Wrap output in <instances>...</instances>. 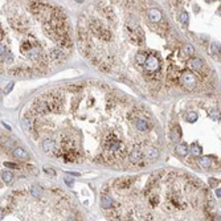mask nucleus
<instances>
[{"label":"nucleus","mask_w":221,"mask_h":221,"mask_svg":"<svg viewBox=\"0 0 221 221\" xmlns=\"http://www.w3.org/2000/svg\"><path fill=\"white\" fill-rule=\"evenodd\" d=\"M65 181L68 183V185H72V184H73V180H70V179H66V178H65Z\"/></svg>","instance_id":"a878e982"},{"label":"nucleus","mask_w":221,"mask_h":221,"mask_svg":"<svg viewBox=\"0 0 221 221\" xmlns=\"http://www.w3.org/2000/svg\"><path fill=\"white\" fill-rule=\"evenodd\" d=\"M159 68H160V58L157 56L150 54L146 64H144V70L148 73H156L159 70Z\"/></svg>","instance_id":"f03ea898"},{"label":"nucleus","mask_w":221,"mask_h":221,"mask_svg":"<svg viewBox=\"0 0 221 221\" xmlns=\"http://www.w3.org/2000/svg\"><path fill=\"white\" fill-rule=\"evenodd\" d=\"M12 87H14V84H12V82H11V84H8L7 85V87H5V89H4V91H3V94H4V96H7V94L12 90Z\"/></svg>","instance_id":"aec40b11"},{"label":"nucleus","mask_w":221,"mask_h":221,"mask_svg":"<svg viewBox=\"0 0 221 221\" xmlns=\"http://www.w3.org/2000/svg\"><path fill=\"white\" fill-rule=\"evenodd\" d=\"M185 119L188 122H196L197 121V114H196V113H193V111H189V113H187Z\"/></svg>","instance_id":"dca6fc26"},{"label":"nucleus","mask_w":221,"mask_h":221,"mask_svg":"<svg viewBox=\"0 0 221 221\" xmlns=\"http://www.w3.org/2000/svg\"><path fill=\"white\" fill-rule=\"evenodd\" d=\"M179 80H180V84L184 87H187V89H195V87H196L197 75L191 70H183Z\"/></svg>","instance_id":"f257e3e1"},{"label":"nucleus","mask_w":221,"mask_h":221,"mask_svg":"<svg viewBox=\"0 0 221 221\" xmlns=\"http://www.w3.org/2000/svg\"><path fill=\"white\" fill-rule=\"evenodd\" d=\"M183 53H184L185 56H193V53H195L193 45H189V44L184 45V47H183Z\"/></svg>","instance_id":"4468645a"},{"label":"nucleus","mask_w":221,"mask_h":221,"mask_svg":"<svg viewBox=\"0 0 221 221\" xmlns=\"http://www.w3.org/2000/svg\"><path fill=\"white\" fill-rule=\"evenodd\" d=\"M148 17H150V20L151 23H160L162 21V12L157 9V8H151L148 11Z\"/></svg>","instance_id":"39448f33"},{"label":"nucleus","mask_w":221,"mask_h":221,"mask_svg":"<svg viewBox=\"0 0 221 221\" xmlns=\"http://www.w3.org/2000/svg\"><path fill=\"white\" fill-rule=\"evenodd\" d=\"M188 66H189V69H192V70H201L203 66H204V61L201 60V58L195 57L192 60H189Z\"/></svg>","instance_id":"423d86ee"},{"label":"nucleus","mask_w":221,"mask_h":221,"mask_svg":"<svg viewBox=\"0 0 221 221\" xmlns=\"http://www.w3.org/2000/svg\"><path fill=\"white\" fill-rule=\"evenodd\" d=\"M44 171H45L48 175H54V171H53V169H50V168H45Z\"/></svg>","instance_id":"4be33fe9"},{"label":"nucleus","mask_w":221,"mask_h":221,"mask_svg":"<svg viewBox=\"0 0 221 221\" xmlns=\"http://www.w3.org/2000/svg\"><path fill=\"white\" fill-rule=\"evenodd\" d=\"M211 52H212V54H218V52H220V47H218V44H212L211 45Z\"/></svg>","instance_id":"6ab92c4d"},{"label":"nucleus","mask_w":221,"mask_h":221,"mask_svg":"<svg viewBox=\"0 0 221 221\" xmlns=\"http://www.w3.org/2000/svg\"><path fill=\"white\" fill-rule=\"evenodd\" d=\"M209 183H211L212 187H217V184H218V181L214 180V179H209Z\"/></svg>","instance_id":"412c9836"},{"label":"nucleus","mask_w":221,"mask_h":221,"mask_svg":"<svg viewBox=\"0 0 221 221\" xmlns=\"http://www.w3.org/2000/svg\"><path fill=\"white\" fill-rule=\"evenodd\" d=\"M134 126H135V130H138L139 132H142V134L150 131V122L147 121L146 118L136 117V119L134 121Z\"/></svg>","instance_id":"7ed1b4c3"},{"label":"nucleus","mask_w":221,"mask_h":221,"mask_svg":"<svg viewBox=\"0 0 221 221\" xmlns=\"http://www.w3.org/2000/svg\"><path fill=\"white\" fill-rule=\"evenodd\" d=\"M216 196H217V197H221V188L216 189Z\"/></svg>","instance_id":"b1692460"},{"label":"nucleus","mask_w":221,"mask_h":221,"mask_svg":"<svg viewBox=\"0 0 221 221\" xmlns=\"http://www.w3.org/2000/svg\"><path fill=\"white\" fill-rule=\"evenodd\" d=\"M14 155H15V157H17V159H20V160H28L29 159L28 152L21 147L14 148Z\"/></svg>","instance_id":"6e6552de"},{"label":"nucleus","mask_w":221,"mask_h":221,"mask_svg":"<svg viewBox=\"0 0 221 221\" xmlns=\"http://www.w3.org/2000/svg\"><path fill=\"white\" fill-rule=\"evenodd\" d=\"M179 19H180V21L183 23V24H188V21H189V19H188V14L187 12H180V15H179Z\"/></svg>","instance_id":"a211bd4d"},{"label":"nucleus","mask_w":221,"mask_h":221,"mask_svg":"<svg viewBox=\"0 0 221 221\" xmlns=\"http://www.w3.org/2000/svg\"><path fill=\"white\" fill-rule=\"evenodd\" d=\"M66 221H77V220H75V217H74V216H69V217L66 218Z\"/></svg>","instance_id":"393cba45"},{"label":"nucleus","mask_w":221,"mask_h":221,"mask_svg":"<svg viewBox=\"0 0 221 221\" xmlns=\"http://www.w3.org/2000/svg\"><path fill=\"white\" fill-rule=\"evenodd\" d=\"M201 151H203V148H201L199 144L195 142L193 144H191V147H189V152H191L193 156H197V155H200L201 154Z\"/></svg>","instance_id":"9b49d317"},{"label":"nucleus","mask_w":221,"mask_h":221,"mask_svg":"<svg viewBox=\"0 0 221 221\" xmlns=\"http://www.w3.org/2000/svg\"><path fill=\"white\" fill-rule=\"evenodd\" d=\"M188 151H189V148H188V146L185 143L178 144V146H176V152H178L179 155H181V156H185L188 154Z\"/></svg>","instance_id":"9d476101"},{"label":"nucleus","mask_w":221,"mask_h":221,"mask_svg":"<svg viewBox=\"0 0 221 221\" xmlns=\"http://www.w3.org/2000/svg\"><path fill=\"white\" fill-rule=\"evenodd\" d=\"M2 179L4 180V183H11L14 180V174L11 171H3L2 172Z\"/></svg>","instance_id":"ddd939ff"},{"label":"nucleus","mask_w":221,"mask_h":221,"mask_svg":"<svg viewBox=\"0 0 221 221\" xmlns=\"http://www.w3.org/2000/svg\"><path fill=\"white\" fill-rule=\"evenodd\" d=\"M101 207L103 208V209H111V208H114V200H113L111 196L109 195H102L101 196Z\"/></svg>","instance_id":"20e7f679"},{"label":"nucleus","mask_w":221,"mask_h":221,"mask_svg":"<svg viewBox=\"0 0 221 221\" xmlns=\"http://www.w3.org/2000/svg\"><path fill=\"white\" fill-rule=\"evenodd\" d=\"M209 117H211L212 119H218V118L221 117V114H220V111H218L217 109H211V110H209Z\"/></svg>","instance_id":"f3484780"},{"label":"nucleus","mask_w":221,"mask_h":221,"mask_svg":"<svg viewBox=\"0 0 221 221\" xmlns=\"http://www.w3.org/2000/svg\"><path fill=\"white\" fill-rule=\"evenodd\" d=\"M197 163H199V166L200 167H203V168H209L212 164H213V159L211 156H201L197 159Z\"/></svg>","instance_id":"1a4fd4ad"},{"label":"nucleus","mask_w":221,"mask_h":221,"mask_svg":"<svg viewBox=\"0 0 221 221\" xmlns=\"http://www.w3.org/2000/svg\"><path fill=\"white\" fill-rule=\"evenodd\" d=\"M180 138H181L180 129H179V126H176V127L172 130V141H174V142H179Z\"/></svg>","instance_id":"2eb2a0df"},{"label":"nucleus","mask_w":221,"mask_h":221,"mask_svg":"<svg viewBox=\"0 0 221 221\" xmlns=\"http://www.w3.org/2000/svg\"><path fill=\"white\" fill-rule=\"evenodd\" d=\"M157 156H159V150L156 147H148L144 151V159L146 160H154Z\"/></svg>","instance_id":"0eeeda50"},{"label":"nucleus","mask_w":221,"mask_h":221,"mask_svg":"<svg viewBox=\"0 0 221 221\" xmlns=\"http://www.w3.org/2000/svg\"><path fill=\"white\" fill-rule=\"evenodd\" d=\"M42 193H44V189H42L40 185H33V187H30V195H32V196L40 197Z\"/></svg>","instance_id":"f8f14e48"},{"label":"nucleus","mask_w":221,"mask_h":221,"mask_svg":"<svg viewBox=\"0 0 221 221\" xmlns=\"http://www.w3.org/2000/svg\"><path fill=\"white\" fill-rule=\"evenodd\" d=\"M5 166H7V167H12V168H17L16 164H12V163H5Z\"/></svg>","instance_id":"5701e85b"}]
</instances>
